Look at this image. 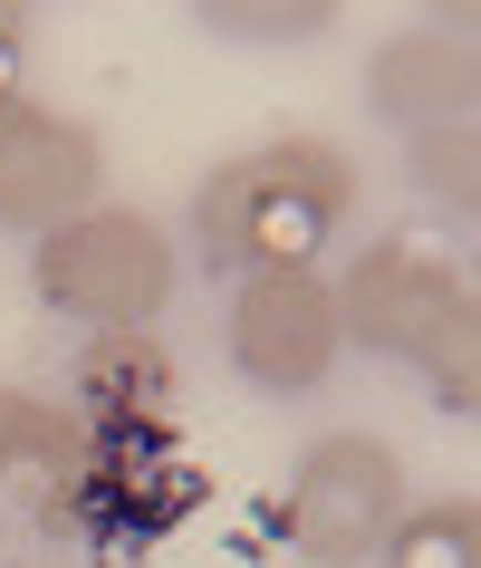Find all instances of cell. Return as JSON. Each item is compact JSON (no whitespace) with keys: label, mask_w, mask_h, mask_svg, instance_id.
Returning <instances> with one entry per match:
<instances>
[{"label":"cell","mask_w":481,"mask_h":568,"mask_svg":"<svg viewBox=\"0 0 481 568\" xmlns=\"http://www.w3.org/2000/svg\"><path fill=\"white\" fill-rule=\"evenodd\" d=\"M328 290H337L347 347L415 366L452 415H472V395H481V300H472V270L462 261H443L433 241L386 232V241H366L357 261H347V280H328Z\"/></svg>","instance_id":"cell-1"},{"label":"cell","mask_w":481,"mask_h":568,"mask_svg":"<svg viewBox=\"0 0 481 568\" xmlns=\"http://www.w3.org/2000/svg\"><path fill=\"white\" fill-rule=\"evenodd\" d=\"M357 212V164L328 135H279L232 164H212L193 193V241L212 270L232 280H270V270H308V251Z\"/></svg>","instance_id":"cell-2"},{"label":"cell","mask_w":481,"mask_h":568,"mask_svg":"<svg viewBox=\"0 0 481 568\" xmlns=\"http://www.w3.org/2000/svg\"><path fill=\"white\" fill-rule=\"evenodd\" d=\"M203 463L174 444V424H145V434H88L68 481L30 510L49 539H88V549H125V539H164L203 510Z\"/></svg>","instance_id":"cell-3"},{"label":"cell","mask_w":481,"mask_h":568,"mask_svg":"<svg viewBox=\"0 0 481 568\" xmlns=\"http://www.w3.org/2000/svg\"><path fill=\"white\" fill-rule=\"evenodd\" d=\"M30 290L88 328H154V308L174 300V241L125 203H88L78 222L39 232Z\"/></svg>","instance_id":"cell-4"},{"label":"cell","mask_w":481,"mask_h":568,"mask_svg":"<svg viewBox=\"0 0 481 568\" xmlns=\"http://www.w3.org/2000/svg\"><path fill=\"white\" fill-rule=\"evenodd\" d=\"M405 520V453L376 434H318L289 473V549L308 568H366Z\"/></svg>","instance_id":"cell-5"},{"label":"cell","mask_w":481,"mask_h":568,"mask_svg":"<svg viewBox=\"0 0 481 568\" xmlns=\"http://www.w3.org/2000/svg\"><path fill=\"white\" fill-rule=\"evenodd\" d=\"M222 347H232V376H250L260 395H308V386H328V366L347 357L337 290L318 280V270H270V280H240Z\"/></svg>","instance_id":"cell-6"},{"label":"cell","mask_w":481,"mask_h":568,"mask_svg":"<svg viewBox=\"0 0 481 568\" xmlns=\"http://www.w3.org/2000/svg\"><path fill=\"white\" fill-rule=\"evenodd\" d=\"M96 174H106V145H96V125L59 116V106H39V97H0V222L10 232H59L78 212L96 203Z\"/></svg>","instance_id":"cell-7"},{"label":"cell","mask_w":481,"mask_h":568,"mask_svg":"<svg viewBox=\"0 0 481 568\" xmlns=\"http://www.w3.org/2000/svg\"><path fill=\"white\" fill-rule=\"evenodd\" d=\"M78 405L68 415L88 434H145V424H174V357L154 328H96L78 347Z\"/></svg>","instance_id":"cell-8"},{"label":"cell","mask_w":481,"mask_h":568,"mask_svg":"<svg viewBox=\"0 0 481 568\" xmlns=\"http://www.w3.org/2000/svg\"><path fill=\"white\" fill-rule=\"evenodd\" d=\"M366 106L386 125H405V135H423V125H472V39L462 30H415L395 39V49H376V68H366Z\"/></svg>","instance_id":"cell-9"},{"label":"cell","mask_w":481,"mask_h":568,"mask_svg":"<svg viewBox=\"0 0 481 568\" xmlns=\"http://www.w3.org/2000/svg\"><path fill=\"white\" fill-rule=\"evenodd\" d=\"M78 444H88V424L68 415V405H49V395H30V386H0V501L30 491V510H39L68 481Z\"/></svg>","instance_id":"cell-10"},{"label":"cell","mask_w":481,"mask_h":568,"mask_svg":"<svg viewBox=\"0 0 481 568\" xmlns=\"http://www.w3.org/2000/svg\"><path fill=\"white\" fill-rule=\"evenodd\" d=\"M376 559H386V568H481V501H472V491H452V501L405 510Z\"/></svg>","instance_id":"cell-11"},{"label":"cell","mask_w":481,"mask_h":568,"mask_svg":"<svg viewBox=\"0 0 481 568\" xmlns=\"http://www.w3.org/2000/svg\"><path fill=\"white\" fill-rule=\"evenodd\" d=\"M405 164H415L423 193H443L452 212L481 203V154H472V125H423V135H405Z\"/></svg>","instance_id":"cell-12"},{"label":"cell","mask_w":481,"mask_h":568,"mask_svg":"<svg viewBox=\"0 0 481 568\" xmlns=\"http://www.w3.org/2000/svg\"><path fill=\"white\" fill-rule=\"evenodd\" d=\"M222 30H260V39H308V30H328V10H222Z\"/></svg>","instance_id":"cell-13"},{"label":"cell","mask_w":481,"mask_h":568,"mask_svg":"<svg viewBox=\"0 0 481 568\" xmlns=\"http://www.w3.org/2000/svg\"><path fill=\"white\" fill-rule=\"evenodd\" d=\"M20 49H30V10H10V0H0V97H10V68H20Z\"/></svg>","instance_id":"cell-14"}]
</instances>
